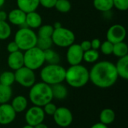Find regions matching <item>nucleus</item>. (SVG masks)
Returning <instances> with one entry per match:
<instances>
[{
    "label": "nucleus",
    "mask_w": 128,
    "mask_h": 128,
    "mask_svg": "<svg viewBox=\"0 0 128 128\" xmlns=\"http://www.w3.org/2000/svg\"><path fill=\"white\" fill-rule=\"evenodd\" d=\"M55 123L61 128H68L73 123L74 116L67 107H58L52 116Z\"/></svg>",
    "instance_id": "9"
},
{
    "label": "nucleus",
    "mask_w": 128,
    "mask_h": 128,
    "mask_svg": "<svg viewBox=\"0 0 128 128\" xmlns=\"http://www.w3.org/2000/svg\"><path fill=\"white\" fill-rule=\"evenodd\" d=\"M93 4L100 12H109L113 8V0H94Z\"/></svg>",
    "instance_id": "23"
},
{
    "label": "nucleus",
    "mask_w": 128,
    "mask_h": 128,
    "mask_svg": "<svg viewBox=\"0 0 128 128\" xmlns=\"http://www.w3.org/2000/svg\"><path fill=\"white\" fill-rule=\"evenodd\" d=\"M7 50L9 53H12V52H15L16 51H19L20 49H19L16 43L14 40V41H10L7 45Z\"/></svg>",
    "instance_id": "36"
},
{
    "label": "nucleus",
    "mask_w": 128,
    "mask_h": 128,
    "mask_svg": "<svg viewBox=\"0 0 128 128\" xmlns=\"http://www.w3.org/2000/svg\"><path fill=\"white\" fill-rule=\"evenodd\" d=\"M51 38L53 44L57 46L68 48L74 44L76 36L73 31L62 26L59 28L54 29Z\"/></svg>",
    "instance_id": "7"
},
{
    "label": "nucleus",
    "mask_w": 128,
    "mask_h": 128,
    "mask_svg": "<svg viewBox=\"0 0 128 128\" xmlns=\"http://www.w3.org/2000/svg\"><path fill=\"white\" fill-rule=\"evenodd\" d=\"M16 112L9 104H0V124L8 125L16 118Z\"/></svg>",
    "instance_id": "13"
},
{
    "label": "nucleus",
    "mask_w": 128,
    "mask_h": 128,
    "mask_svg": "<svg viewBox=\"0 0 128 128\" xmlns=\"http://www.w3.org/2000/svg\"><path fill=\"white\" fill-rule=\"evenodd\" d=\"M23 56L24 66L34 71L42 68L45 63L44 52L37 46L25 51Z\"/></svg>",
    "instance_id": "6"
},
{
    "label": "nucleus",
    "mask_w": 128,
    "mask_h": 128,
    "mask_svg": "<svg viewBox=\"0 0 128 128\" xmlns=\"http://www.w3.org/2000/svg\"><path fill=\"white\" fill-rule=\"evenodd\" d=\"M15 82L14 72L4 71L0 74V84L7 86H11Z\"/></svg>",
    "instance_id": "26"
},
{
    "label": "nucleus",
    "mask_w": 128,
    "mask_h": 128,
    "mask_svg": "<svg viewBox=\"0 0 128 128\" xmlns=\"http://www.w3.org/2000/svg\"><path fill=\"white\" fill-rule=\"evenodd\" d=\"M113 8L121 11H126L128 9V0H113Z\"/></svg>",
    "instance_id": "33"
},
{
    "label": "nucleus",
    "mask_w": 128,
    "mask_h": 128,
    "mask_svg": "<svg viewBox=\"0 0 128 128\" xmlns=\"http://www.w3.org/2000/svg\"><path fill=\"white\" fill-rule=\"evenodd\" d=\"M22 128H34V127H32V126H31V125L26 124V125H25L24 127H22Z\"/></svg>",
    "instance_id": "44"
},
{
    "label": "nucleus",
    "mask_w": 128,
    "mask_h": 128,
    "mask_svg": "<svg viewBox=\"0 0 128 128\" xmlns=\"http://www.w3.org/2000/svg\"><path fill=\"white\" fill-rule=\"evenodd\" d=\"M55 8L60 13H68L71 9V3L69 0H57Z\"/></svg>",
    "instance_id": "31"
},
{
    "label": "nucleus",
    "mask_w": 128,
    "mask_h": 128,
    "mask_svg": "<svg viewBox=\"0 0 128 128\" xmlns=\"http://www.w3.org/2000/svg\"><path fill=\"white\" fill-rule=\"evenodd\" d=\"M34 128H49L47 127V125H46L44 122L41 123V124H39L38 125H36L35 127H34Z\"/></svg>",
    "instance_id": "42"
},
{
    "label": "nucleus",
    "mask_w": 128,
    "mask_h": 128,
    "mask_svg": "<svg viewBox=\"0 0 128 128\" xmlns=\"http://www.w3.org/2000/svg\"><path fill=\"white\" fill-rule=\"evenodd\" d=\"M42 23H43L42 17L37 11H33L26 14V27L31 29H36L38 28L40 26H41Z\"/></svg>",
    "instance_id": "16"
},
{
    "label": "nucleus",
    "mask_w": 128,
    "mask_h": 128,
    "mask_svg": "<svg viewBox=\"0 0 128 128\" xmlns=\"http://www.w3.org/2000/svg\"><path fill=\"white\" fill-rule=\"evenodd\" d=\"M45 116L46 115L42 107L33 106L26 111L25 119L27 124L35 127L44 122Z\"/></svg>",
    "instance_id": "10"
},
{
    "label": "nucleus",
    "mask_w": 128,
    "mask_h": 128,
    "mask_svg": "<svg viewBox=\"0 0 128 128\" xmlns=\"http://www.w3.org/2000/svg\"><path fill=\"white\" fill-rule=\"evenodd\" d=\"M8 14L4 10H0V21H7Z\"/></svg>",
    "instance_id": "39"
},
{
    "label": "nucleus",
    "mask_w": 128,
    "mask_h": 128,
    "mask_svg": "<svg viewBox=\"0 0 128 128\" xmlns=\"http://www.w3.org/2000/svg\"><path fill=\"white\" fill-rule=\"evenodd\" d=\"M113 46H114V44L112 43H111L106 40L104 42L101 43L100 50L104 55L110 56L112 54V52H113Z\"/></svg>",
    "instance_id": "32"
},
{
    "label": "nucleus",
    "mask_w": 128,
    "mask_h": 128,
    "mask_svg": "<svg viewBox=\"0 0 128 128\" xmlns=\"http://www.w3.org/2000/svg\"><path fill=\"white\" fill-rule=\"evenodd\" d=\"M80 46L83 52L88 51L92 49V45H91V41L90 40H83L80 44Z\"/></svg>",
    "instance_id": "38"
},
{
    "label": "nucleus",
    "mask_w": 128,
    "mask_h": 128,
    "mask_svg": "<svg viewBox=\"0 0 128 128\" xmlns=\"http://www.w3.org/2000/svg\"><path fill=\"white\" fill-rule=\"evenodd\" d=\"M116 118V115L115 111L110 108L104 109L100 113V122L107 126L112 124L115 122Z\"/></svg>",
    "instance_id": "21"
},
{
    "label": "nucleus",
    "mask_w": 128,
    "mask_h": 128,
    "mask_svg": "<svg viewBox=\"0 0 128 128\" xmlns=\"http://www.w3.org/2000/svg\"><path fill=\"white\" fill-rule=\"evenodd\" d=\"M13 97V90L11 86H3L0 84V104H8Z\"/></svg>",
    "instance_id": "22"
},
{
    "label": "nucleus",
    "mask_w": 128,
    "mask_h": 128,
    "mask_svg": "<svg viewBox=\"0 0 128 128\" xmlns=\"http://www.w3.org/2000/svg\"><path fill=\"white\" fill-rule=\"evenodd\" d=\"M90 128H108V126H107V125H105V124H102V123L99 122V123H96V124H93V125H92V126Z\"/></svg>",
    "instance_id": "40"
},
{
    "label": "nucleus",
    "mask_w": 128,
    "mask_h": 128,
    "mask_svg": "<svg viewBox=\"0 0 128 128\" xmlns=\"http://www.w3.org/2000/svg\"><path fill=\"white\" fill-rule=\"evenodd\" d=\"M51 89L53 99L55 98L58 100H63L68 96V90L62 83L51 86Z\"/></svg>",
    "instance_id": "19"
},
{
    "label": "nucleus",
    "mask_w": 128,
    "mask_h": 128,
    "mask_svg": "<svg viewBox=\"0 0 128 128\" xmlns=\"http://www.w3.org/2000/svg\"><path fill=\"white\" fill-rule=\"evenodd\" d=\"M37 40L38 35L34 31L26 26L20 27L14 37V41L21 51H26L36 46Z\"/></svg>",
    "instance_id": "5"
},
{
    "label": "nucleus",
    "mask_w": 128,
    "mask_h": 128,
    "mask_svg": "<svg viewBox=\"0 0 128 128\" xmlns=\"http://www.w3.org/2000/svg\"><path fill=\"white\" fill-rule=\"evenodd\" d=\"M44 52V58L45 62L48 63V64H58L60 62L61 58L59 54L53 50L52 48L48 49Z\"/></svg>",
    "instance_id": "24"
},
{
    "label": "nucleus",
    "mask_w": 128,
    "mask_h": 128,
    "mask_svg": "<svg viewBox=\"0 0 128 128\" xmlns=\"http://www.w3.org/2000/svg\"><path fill=\"white\" fill-rule=\"evenodd\" d=\"M115 65L118 77L127 80L128 79V56L119 58Z\"/></svg>",
    "instance_id": "18"
},
{
    "label": "nucleus",
    "mask_w": 128,
    "mask_h": 128,
    "mask_svg": "<svg viewBox=\"0 0 128 128\" xmlns=\"http://www.w3.org/2000/svg\"><path fill=\"white\" fill-rule=\"evenodd\" d=\"M44 110V112L45 113V115H48V116H53L54 113L56 112V110H57V106L55 104H53L52 102H50L47 104H46L44 106L42 107Z\"/></svg>",
    "instance_id": "34"
},
{
    "label": "nucleus",
    "mask_w": 128,
    "mask_h": 128,
    "mask_svg": "<svg viewBox=\"0 0 128 128\" xmlns=\"http://www.w3.org/2000/svg\"><path fill=\"white\" fill-rule=\"evenodd\" d=\"M56 2L57 0H39L40 5L47 9H51L55 8Z\"/></svg>",
    "instance_id": "35"
},
{
    "label": "nucleus",
    "mask_w": 128,
    "mask_h": 128,
    "mask_svg": "<svg viewBox=\"0 0 128 128\" xmlns=\"http://www.w3.org/2000/svg\"><path fill=\"white\" fill-rule=\"evenodd\" d=\"M5 3V0H0V8H2Z\"/></svg>",
    "instance_id": "43"
},
{
    "label": "nucleus",
    "mask_w": 128,
    "mask_h": 128,
    "mask_svg": "<svg viewBox=\"0 0 128 128\" xmlns=\"http://www.w3.org/2000/svg\"><path fill=\"white\" fill-rule=\"evenodd\" d=\"M83 54L84 52L80 45L74 43L68 47L66 54L67 62L70 66L80 64L83 61Z\"/></svg>",
    "instance_id": "12"
},
{
    "label": "nucleus",
    "mask_w": 128,
    "mask_h": 128,
    "mask_svg": "<svg viewBox=\"0 0 128 128\" xmlns=\"http://www.w3.org/2000/svg\"><path fill=\"white\" fill-rule=\"evenodd\" d=\"M28 98L34 106L43 107L53 100L51 86L43 82H35L31 88Z\"/></svg>",
    "instance_id": "3"
},
{
    "label": "nucleus",
    "mask_w": 128,
    "mask_h": 128,
    "mask_svg": "<svg viewBox=\"0 0 128 128\" xmlns=\"http://www.w3.org/2000/svg\"><path fill=\"white\" fill-rule=\"evenodd\" d=\"M10 105L16 113H20L26 110L28 107V100L25 96L18 95L13 98Z\"/></svg>",
    "instance_id": "20"
},
{
    "label": "nucleus",
    "mask_w": 128,
    "mask_h": 128,
    "mask_svg": "<svg viewBox=\"0 0 128 128\" xmlns=\"http://www.w3.org/2000/svg\"><path fill=\"white\" fill-rule=\"evenodd\" d=\"M118 76L116 65L109 61L96 62L89 70V80L100 88H109L118 81Z\"/></svg>",
    "instance_id": "1"
},
{
    "label": "nucleus",
    "mask_w": 128,
    "mask_h": 128,
    "mask_svg": "<svg viewBox=\"0 0 128 128\" xmlns=\"http://www.w3.org/2000/svg\"><path fill=\"white\" fill-rule=\"evenodd\" d=\"M15 82L24 88H31L36 82L34 71L23 66L14 71Z\"/></svg>",
    "instance_id": "8"
},
{
    "label": "nucleus",
    "mask_w": 128,
    "mask_h": 128,
    "mask_svg": "<svg viewBox=\"0 0 128 128\" xmlns=\"http://www.w3.org/2000/svg\"><path fill=\"white\" fill-rule=\"evenodd\" d=\"M66 69L58 64H47L44 66L40 73V76L43 82L53 86L58 83H62L65 80Z\"/></svg>",
    "instance_id": "4"
},
{
    "label": "nucleus",
    "mask_w": 128,
    "mask_h": 128,
    "mask_svg": "<svg viewBox=\"0 0 128 128\" xmlns=\"http://www.w3.org/2000/svg\"><path fill=\"white\" fill-rule=\"evenodd\" d=\"M54 31V28L51 25H42L38 28V38H51Z\"/></svg>",
    "instance_id": "29"
},
{
    "label": "nucleus",
    "mask_w": 128,
    "mask_h": 128,
    "mask_svg": "<svg viewBox=\"0 0 128 128\" xmlns=\"http://www.w3.org/2000/svg\"><path fill=\"white\" fill-rule=\"evenodd\" d=\"M52 26H53L54 29H56V28H59L62 27V26L61 22H56L54 23V25H53Z\"/></svg>",
    "instance_id": "41"
},
{
    "label": "nucleus",
    "mask_w": 128,
    "mask_h": 128,
    "mask_svg": "<svg viewBox=\"0 0 128 128\" xmlns=\"http://www.w3.org/2000/svg\"><path fill=\"white\" fill-rule=\"evenodd\" d=\"M8 65L14 71L24 66V56L21 50L9 54L8 57Z\"/></svg>",
    "instance_id": "15"
},
{
    "label": "nucleus",
    "mask_w": 128,
    "mask_h": 128,
    "mask_svg": "<svg viewBox=\"0 0 128 128\" xmlns=\"http://www.w3.org/2000/svg\"><path fill=\"white\" fill-rule=\"evenodd\" d=\"M17 8L22 10L26 14L36 11L40 6L39 0H16Z\"/></svg>",
    "instance_id": "17"
},
{
    "label": "nucleus",
    "mask_w": 128,
    "mask_h": 128,
    "mask_svg": "<svg viewBox=\"0 0 128 128\" xmlns=\"http://www.w3.org/2000/svg\"><path fill=\"white\" fill-rule=\"evenodd\" d=\"M127 35V31L124 26L120 24L112 26L106 32V40L113 44L123 42Z\"/></svg>",
    "instance_id": "11"
},
{
    "label": "nucleus",
    "mask_w": 128,
    "mask_h": 128,
    "mask_svg": "<svg viewBox=\"0 0 128 128\" xmlns=\"http://www.w3.org/2000/svg\"><path fill=\"white\" fill-rule=\"evenodd\" d=\"M91 45H92V49L98 50H100V45H101V41L98 38H94L92 40H91Z\"/></svg>",
    "instance_id": "37"
},
{
    "label": "nucleus",
    "mask_w": 128,
    "mask_h": 128,
    "mask_svg": "<svg viewBox=\"0 0 128 128\" xmlns=\"http://www.w3.org/2000/svg\"><path fill=\"white\" fill-rule=\"evenodd\" d=\"M100 58V52L98 50H89L88 51L84 52L83 54V61L88 64L96 63Z\"/></svg>",
    "instance_id": "27"
},
{
    "label": "nucleus",
    "mask_w": 128,
    "mask_h": 128,
    "mask_svg": "<svg viewBox=\"0 0 128 128\" xmlns=\"http://www.w3.org/2000/svg\"><path fill=\"white\" fill-rule=\"evenodd\" d=\"M112 54L118 58L128 56V46L127 44L124 41L115 44L113 46Z\"/></svg>",
    "instance_id": "25"
},
{
    "label": "nucleus",
    "mask_w": 128,
    "mask_h": 128,
    "mask_svg": "<svg viewBox=\"0 0 128 128\" xmlns=\"http://www.w3.org/2000/svg\"><path fill=\"white\" fill-rule=\"evenodd\" d=\"M26 14L19 8L13 9L8 14V20L9 22L14 26H17L20 27L26 26Z\"/></svg>",
    "instance_id": "14"
},
{
    "label": "nucleus",
    "mask_w": 128,
    "mask_h": 128,
    "mask_svg": "<svg viewBox=\"0 0 128 128\" xmlns=\"http://www.w3.org/2000/svg\"><path fill=\"white\" fill-rule=\"evenodd\" d=\"M53 45L51 38H38L37 40L36 46L40 49L43 51H45L48 49L52 48Z\"/></svg>",
    "instance_id": "30"
},
{
    "label": "nucleus",
    "mask_w": 128,
    "mask_h": 128,
    "mask_svg": "<svg viewBox=\"0 0 128 128\" xmlns=\"http://www.w3.org/2000/svg\"><path fill=\"white\" fill-rule=\"evenodd\" d=\"M11 28L7 21H0V40H4L11 35Z\"/></svg>",
    "instance_id": "28"
},
{
    "label": "nucleus",
    "mask_w": 128,
    "mask_h": 128,
    "mask_svg": "<svg viewBox=\"0 0 128 128\" xmlns=\"http://www.w3.org/2000/svg\"><path fill=\"white\" fill-rule=\"evenodd\" d=\"M64 81L72 88H82L90 81L89 70L81 64L70 66L66 70Z\"/></svg>",
    "instance_id": "2"
}]
</instances>
